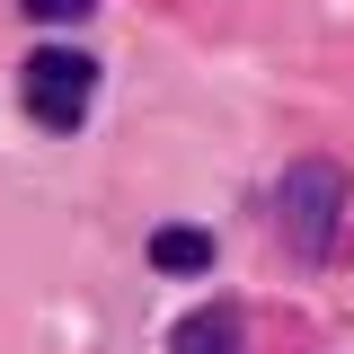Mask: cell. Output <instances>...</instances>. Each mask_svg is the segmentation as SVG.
Masks as SVG:
<instances>
[{"label": "cell", "instance_id": "277c9868", "mask_svg": "<svg viewBox=\"0 0 354 354\" xmlns=\"http://www.w3.org/2000/svg\"><path fill=\"white\" fill-rule=\"evenodd\" d=\"M151 266H160V274H204V266H213V230H186V221L151 230Z\"/></svg>", "mask_w": 354, "mask_h": 354}, {"label": "cell", "instance_id": "7a4b0ae2", "mask_svg": "<svg viewBox=\"0 0 354 354\" xmlns=\"http://www.w3.org/2000/svg\"><path fill=\"white\" fill-rule=\"evenodd\" d=\"M88 97H97V62H88V53H71V44L27 53V115H36L44 133H80Z\"/></svg>", "mask_w": 354, "mask_h": 354}, {"label": "cell", "instance_id": "6da1fadb", "mask_svg": "<svg viewBox=\"0 0 354 354\" xmlns=\"http://www.w3.org/2000/svg\"><path fill=\"white\" fill-rule=\"evenodd\" d=\"M337 204H346L337 160H292V177H283V248L319 266L337 248Z\"/></svg>", "mask_w": 354, "mask_h": 354}, {"label": "cell", "instance_id": "3957f363", "mask_svg": "<svg viewBox=\"0 0 354 354\" xmlns=\"http://www.w3.org/2000/svg\"><path fill=\"white\" fill-rule=\"evenodd\" d=\"M169 354H239V310L213 301V310H195V319H177V328H169Z\"/></svg>", "mask_w": 354, "mask_h": 354}, {"label": "cell", "instance_id": "5b68a950", "mask_svg": "<svg viewBox=\"0 0 354 354\" xmlns=\"http://www.w3.org/2000/svg\"><path fill=\"white\" fill-rule=\"evenodd\" d=\"M97 0H27V18H44V27H80Z\"/></svg>", "mask_w": 354, "mask_h": 354}]
</instances>
